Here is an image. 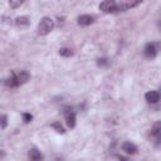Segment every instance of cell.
I'll return each instance as SVG.
<instances>
[{
    "label": "cell",
    "instance_id": "6da1fadb",
    "mask_svg": "<svg viewBox=\"0 0 161 161\" xmlns=\"http://www.w3.org/2000/svg\"><path fill=\"white\" fill-rule=\"evenodd\" d=\"M29 79H30L29 72H26V70H20V72H18V73L13 72L11 75H10L8 79H5L4 83H5L8 87H10V88H16V87H19V86L26 83Z\"/></svg>",
    "mask_w": 161,
    "mask_h": 161
},
{
    "label": "cell",
    "instance_id": "7a4b0ae2",
    "mask_svg": "<svg viewBox=\"0 0 161 161\" xmlns=\"http://www.w3.org/2000/svg\"><path fill=\"white\" fill-rule=\"evenodd\" d=\"M54 29V21L49 16L42 18V20L38 24V33L40 35H48Z\"/></svg>",
    "mask_w": 161,
    "mask_h": 161
},
{
    "label": "cell",
    "instance_id": "3957f363",
    "mask_svg": "<svg viewBox=\"0 0 161 161\" xmlns=\"http://www.w3.org/2000/svg\"><path fill=\"white\" fill-rule=\"evenodd\" d=\"M141 3H142V0H123L122 3L117 4L116 11H125V10L136 8V6H138Z\"/></svg>",
    "mask_w": 161,
    "mask_h": 161
},
{
    "label": "cell",
    "instance_id": "277c9868",
    "mask_svg": "<svg viewBox=\"0 0 161 161\" xmlns=\"http://www.w3.org/2000/svg\"><path fill=\"white\" fill-rule=\"evenodd\" d=\"M117 8V3L116 0H103L99 4V9L103 13H114Z\"/></svg>",
    "mask_w": 161,
    "mask_h": 161
},
{
    "label": "cell",
    "instance_id": "5b68a950",
    "mask_svg": "<svg viewBox=\"0 0 161 161\" xmlns=\"http://www.w3.org/2000/svg\"><path fill=\"white\" fill-rule=\"evenodd\" d=\"M143 54L147 59H153L157 55V47L155 43H147L143 48Z\"/></svg>",
    "mask_w": 161,
    "mask_h": 161
},
{
    "label": "cell",
    "instance_id": "8992f818",
    "mask_svg": "<svg viewBox=\"0 0 161 161\" xmlns=\"http://www.w3.org/2000/svg\"><path fill=\"white\" fill-rule=\"evenodd\" d=\"M64 118H65L67 126H68L69 128H73V127L75 126V113L72 111L70 107L64 108Z\"/></svg>",
    "mask_w": 161,
    "mask_h": 161
},
{
    "label": "cell",
    "instance_id": "52a82bcc",
    "mask_svg": "<svg viewBox=\"0 0 161 161\" xmlns=\"http://www.w3.org/2000/svg\"><path fill=\"white\" fill-rule=\"evenodd\" d=\"M122 151L127 155H135L137 153V146L130 141H126L122 143Z\"/></svg>",
    "mask_w": 161,
    "mask_h": 161
},
{
    "label": "cell",
    "instance_id": "ba28073f",
    "mask_svg": "<svg viewBox=\"0 0 161 161\" xmlns=\"http://www.w3.org/2000/svg\"><path fill=\"white\" fill-rule=\"evenodd\" d=\"M145 99L147 103H151V104L157 103L160 101V93L157 91H150L145 94Z\"/></svg>",
    "mask_w": 161,
    "mask_h": 161
},
{
    "label": "cell",
    "instance_id": "9c48e42d",
    "mask_svg": "<svg viewBox=\"0 0 161 161\" xmlns=\"http://www.w3.org/2000/svg\"><path fill=\"white\" fill-rule=\"evenodd\" d=\"M93 21H94V16H92V15L84 14V15L78 16V24H79L80 26H88V25H91Z\"/></svg>",
    "mask_w": 161,
    "mask_h": 161
},
{
    "label": "cell",
    "instance_id": "30bf717a",
    "mask_svg": "<svg viewBox=\"0 0 161 161\" xmlns=\"http://www.w3.org/2000/svg\"><path fill=\"white\" fill-rule=\"evenodd\" d=\"M160 133H161V123H160V122H156V123L152 126L151 136L155 138V142H156L157 146H158V143H160Z\"/></svg>",
    "mask_w": 161,
    "mask_h": 161
},
{
    "label": "cell",
    "instance_id": "8fae6325",
    "mask_svg": "<svg viewBox=\"0 0 161 161\" xmlns=\"http://www.w3.org/2000/svg\"><path fill=\"white\" fill-rule=\"evenodd\" d=\"M15 24H16L18 28L24 29V28H28V26H29L30 20H29L28 16H18V18L15 19Z\"/></svg>",
    "mask_w": 161,
    "mask_h": 161
},
{
    "label": "cell",
    "instance_id": "7c38bea8",
    "mask_svg": "<svg viewBox=\"0 0 161 161\" xmlns=\"http://www.w3.org/2000/svg\"><path fill=\"white\" fill-rule=\"evenodd\" d=\"M28 156H29V158L33 160V161H39V160H43V158H44L43 155L40 153V151L36 150V148H31V150L29 151Z\"/></svg>",
    "mask_w": 161,
    "mask_h": 161
},
{
    "label": "cell",
    "instance_id": "4fadbf2b",
    "mask_svg": "<svg viewBox=\"0 0 161 161\" xmlns=\"http://www.w3.org/2000/svg\"><path fill=\"white\" fill-rule=\"evenodd\" d=\"M59 54L62 55V57H64V58H69V57H72L73 55V50L70 49V48H60L59 49Z\"/></svg>",
    "mask_w": 161,
    "mask_h": 161
},
{
    "label": "cell",
    "instance_id": "5bb4252c",
    "mask_svg": "<svg viewBox=\"0 0 161 161\" xmlns=\"http://www.w3.org/2000/svg\"><path fill=\"white\" fill-rule=\"evenodd\" d=\"M52 127L58 132V133H64L65 132V130H64V127L59 123V122H54V123H52Z\"/></svg>",
    "mask_w": 161,
    "mask_h": 161
},
{
    "label": "cell",
    "instance_id": "9a60e30c",
    "mask_svg": "<svg viewBox=\"0 0 161 161\" xmlns=\"http://www.w3.org/2000/svg\"><path fill=\"white\" fill-rule=\"evenodd\" d=\"M23 3H24V0H9V5H10V8H13V9L19 8Z\"/></svg>",
    "mask_w": 161,
    "mask_h": 161
},
{
    "label": "cell",
    "instance_id": "2e32d148",
    "mask_svg": "<svg viewBox=\"0 0 161 161\" xmlns=\"http://www.w3.org/2000/svg\"><path fill=\"white\" fill-rule=\"evenodd\" d=\"M97 64H98L99 67H107V65L109 64V62H108L107 58H98V59H97Z\"/></svg>",
    "mask_w": 161,
    "mask_h": 161
},
{
    "label": "cell",
    "instance_id": "e0dca14e",
    "mask_svg": "<svg viewBox=\"0 0 161 161\" xmlns=\"http://www.w3.org/2000/svg\"><path fill=\"white\" fill-rule=\"evenodd\" d=\"M6 126H8V117L5 114H3V116H0V127L5 128Z\"/></svg>",
    "mask_w": 161,
    "mask_h": 161
},
{
    "label": "cell",
    "instance_id": "ac0fdd59",
    "mask_svg": "<svg viewBox=\"0 0 161 161\" xmlns=\"http://www.w3.org/2000/svg\"><path fill=\"white\" fill-rule=\"evenodd\" d=\"M31 119H33V116H31L30 113H28V112H24V113H23V121H24L25 123L31 122Z\"/></svg>",
    "mask_w": 161,
    "mask_h": 161
},
{
    "label": "cell",
    "instance_id": "d6986e66",
    "mask_svg": "<svg viewBox=\"0 0 161 161\" xmlns=\"http://www.w3.org/2000/svg\"><path fill=\"white\" fill-rule=\"evenodd\" d=\"M1 157H5V153H4L3 151H0V158H1Z\"/></svg>",
    "mask_w": 161,
    "mask_h": 161
}]
</instances>
